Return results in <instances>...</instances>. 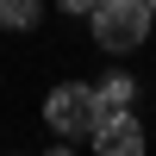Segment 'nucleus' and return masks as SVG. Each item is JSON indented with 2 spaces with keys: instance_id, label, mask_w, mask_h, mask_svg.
Returning a JSON list of instances; mask_svg holds the SVG:
<instances>
[{
  "instance_id": "1",
  "label": "nucleus",
  "mask_w": 156,
  "mask_h": 156,
  "mask_svg": "<svg viewBox=\"0 0 156 156\" xmlns=\"http://www.w3.org/2000/svg\"><path fill=\"white\" fill-rule=\"evenodd\" d=\"M87 25H94V44L112 50V56L144 50L150 31H156V19H150L144 0H94V6H87Z\"/></svg>"
},
{
  "instance_id": "2",
  "label": "nucleus",
  "mask_w": 156,
  "mask_h": 156,
  "mask_svg": "<svg viewBox=\"0 0 156 156\" xmlns=\"http://www.w3.org/2000/svg\"><path fill=\"white\" fill-rule=\"evenodd\" d=\"M44 119H50V131H56L62 144H75V137H87V131L100 125L94 87H87V81H62V87H50V100H44Z\"/></svg>"
},
{
  "instance_id": "3",
  "label": "nucleus",
  "mask_w": 156,
  "mask_h": 156,
  "mask_svg": "<svg viewBox=\"0 0 156 156\" xmlns=\"http://www.w3.org/2000/svg\"><path fill=\"white\" fill-rule=\"evenodd\" d=\"M87 144H94L100 156H144V125L131 119V112H106V119L94 125V131H87Z\"/></svg>"
},
{
  "instance_id": "4",
  "label": "nucleus",
  "mask_w": 156,
  "mask_h": 156,
  "mask_svg": "<svg viewBox=\"0 0 156 156\" xmlns=\"http://www.w3.org/2000/svg\"><path fill=\"white\" fill-rule=\"evenodd\" d=\"M131 100H137V81L125 69H106L94 81V106H100V119H106V112H131Z\"/></svg>"
},
{
  "instance_id": "5",
  "label": "nucleus",
  "mask_w": 156,
  "mask_h": 156,
  "mask_svg": "<svg viewBox=\"0 0 156 156\" xmlns=\"http://www.w3.org/2000/svg\"><path fill=\"white\" fill-rule=\"evenodd\" d=\"M37 12H44V0H0V25L6 31H31Z\"/></svg>"
},
{
  "instance_id": "6",
  "label": "nucleus",
  "mask_w": 156,
  "mask_h": 156,
  "mask_svg": "<svg viewBox=\"0 0 156 156\" xmlns=\"http://www.w3.org/2000/svg\"><path fill=\"white\" fill-rule=\"evenodd\" d=\"M56 6H62V12H75V19H81V12L94 6V0H56Z\"/></svg>"
},
{
  "instance_id": "7",
  "label": "nucleus",
  "mask_w": 156,
  "mask_h": 156,
  "mask_svg": "<svg viewBox=\"0 0 156 156\" xmlns=\"http://www.w3.org/2000/svg\"><path fill=\"white\" fill-rule=\"evenodd\" d=\"M144 6H150V19H156V0H144Z\"/></svg>"
}]
</instances>
